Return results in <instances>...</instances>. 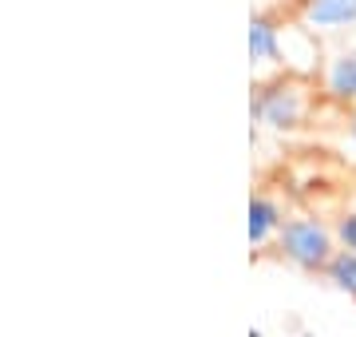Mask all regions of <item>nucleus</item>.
<instances>
[{
	"instance_id": "3",
	"label": "nucleus",
	"mask_w": 356,
	"mask_h": 337,
	"mask_svg": "<svg viewBox=\"0 0 356 337\" xmlns=\"http://www.w3.org/2000/svg\"><path fill=\"white\" fill-rule=\"evenodd\" d=\"M305 20L317 28H344L356 20V0H309Z\"/></svg>"
},
{
	"instance_id": "2",
	"label": "nucleus",
	"mask_w": 356,
	"mask_h": 337,
	"mask_svg": "<svg viewBox=\"0 0 356 337\" xmlns=\"http://www.w3.org/2000/svg\"><path fill=\"white\" fill-rule=\"evenodd\" d=\"M257 116L266 119L269 127H297L301 123V116H305V100H301V91L293 88H273L266 91V100L257 104Z\"/></svg>"
},
{
	"instance_id": "8",
	"label": "nucleus",
	"mask_w": 356,
	"mask_h": 337,
	"mask_svg": "<svg viewBox=\"0 0 356 337\" xmlns=\"http://www.w3.org/2000/svg\"><path fill=\"white\" fill-rule=\"evenodd\" d=\"M332 234H337V246L353 250V254H356V210L341 214V219H337V226H332Z\"/></svg>"
},
{
	"instance_id": "6",
	"label": "nucleus",
	"mask_w": 356,
	"mask_h": 337,
	"mask_svg": "<svg viewBox=\"0 0 356 337\" xmlns=\"http://www.w3.org/2000/svg\"><path fill=\"white\" fill-rule=\"evenodd\" d=\"M329 91L337 100H356V52H344L329 68Z\"/></svg>"
},
{
	"instance_id": "1",
	"label": "nucleus",
	"mask_w": 356,
	"mask_h": 337,
	"mask_svg": "<svg viewBox=\"0 0 356 337\" xmlns=\"http://www.w3.org/2000/svg\"><path fill=\"white\" fill-rule=\"evenodd\" d=\"M277 250H281V258L293 262L297 270H309V274H317V270H329V262L337 258V234L325 226L321 219H285L281 222V230H277Z\"/></svg>"
},
{
	"instance_id": "5",
	"label": "nucleus",
	"mask_w": 356,
	"mask_h": 337,
	"mask_svg": "<svg viewBox=\"0 0 356 337\" xmlns=\"http://www.w3.org/2000/svg\"><path fill=\"white\" fill-rule=\"evenodd\" d=\"M329 282L337 294H344V298L356 301V254L353 250H337V258L329 262Z\"/></svg>"
},
{
	"instance_id": "9",
	"label": "nucleus",
	"mask_w": 356,
	"mask_h": 337,
	"mask_svg": "<svg viewBox=\"0 0 356 337\" xmlns=\"http://www.w3.org/2000/svg\"><path fill=\"white\" fill-rule=\"evenodd\" d=\"M348 135H353V143H356V111H353V119H348Z\"/></svg>"
},
{
	"instance_id": "4",
	"label": "nucleus",
	"mask_w": 356,
	"mask_h": 337,
	"mask_svg": "<svg viewBox=\"0 0 356 337\" xmlns=\"http://www.w3.org/2000/svg\"><path fill=\"white\" fill-rule=\"evenodd\" d=\"M281 210L269 203V198H250V242L254 246H266L269 238H277V230H281Z\"/></svg>"
},
{
	"instance_id": "10",
	"label": "nucleus",
	"mask_w": 356,
	"mask_h": 337,
	"mask_svg": "<svg viewBox=\"0 0 356 337\" xmlns=\"http://www.w3.org/2000/svg\"><path fill=\"white\" fill-rule=\"evenodd\" d=\"M250 337H261V334H257V329H254V334H250Z\"/></svg>"
},
{
	"instance_id": "7",
	"label": "nucleus",
	"mask_w": 356,
	"mask_h": 337,
	"mask_svg": "<svg viewBox=\"0 0 356 337\" xmlns=\"http://www.w3.org/2000/svg\"><path fill=\"white\" fill-rule=\"evenodd\" d=\"M250 52H254V60H273L277 56V32L261 16L250 24Z\"/></svg>"
}]
</instances>
